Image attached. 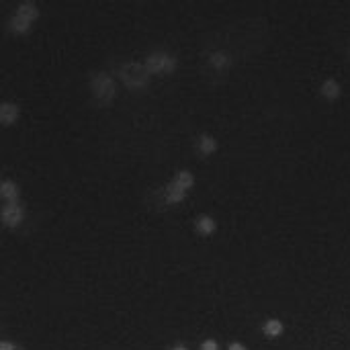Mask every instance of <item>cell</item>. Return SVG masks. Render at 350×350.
<instances>
[{"instance_id": "6da1fadb", "label": "cell", "mask_w": 350, "mask_h": 350, "mask_svg": "<svg viewBox=\"0 0 350 350\" xmlns=\"http://www.w3.org/2000/svg\"><path fill=\"white\" fill-rule=\"evenodd\" d=\"M115 80L105 72H92L90 74V92L96 98L98 105H109L115 96Z\"/></svg>"}, {"instance_id": "7a4b0ae2", "label": "cell", "mask_w": 350, "mask_h": 350, "mask_svg": "<svg viewBox=\"0 0 350 350\" xmlns=\"http://www.w3.org/2000/svg\"><path fill=\"white\" fill-rule=\"evenodd\" d=\"M37 17H39L37 5H35V3H23V5H19L17 11L13 13V17H11V21H9V27H11V31H15V33H25Z\"/></svg>"}, {"instance_id": "3957f363", "label": "cell", "mask_w": 350, "mask_h": 350, "mask_svg": "<svg viewBox=\"0 0 350 350\" xmlns=\"http://www.w3.org/2000/svg\"><path fill=\"white\" fill-rule=\"evenodd\" d=\"M119 78L129 86V88H143L149 80V72L145 68V64H123L119 66Z\"/></svg>"}, {"instance_id": "277c9868", "label": "cell", "mask_w": 350, "mask_h": 350, "mask_svg": "<svg viewBox=\"0 0 350 350\" xmlns=\"http://www.w3.org/2000/svg\"><path fill=\"white\" fill-rule=\"evenodd\" d=\"M143 64H145V68H147L149 74H168V72H172L176 68V60L168 52H154V54H149Z\"/></svg>"}, {"instance_id": "5b68a950", "label": "cell", "mask_w": 350, "mask_h": 350, "mask_svg": "<svg viewBox=\"0 0 350 350\" xmlns=\"http://www.w3.org/2000/svg\"><path fill=\"white\" fill-rule=\"evenodd\" d=\"M3 223L9 227H17L21 225V221L25 219V209L21 207V203H5L3 207Z\"/></svg>"}, {"instance_id": "8992f818", "label": "cell", "mask_w": 350, "mask_h": 350, "mask_svg": "<svg viewBox=\"0 0 350 350\" xmlns=\"http://www.w3.org/2000/svg\"><path fill=\"white\" fill-rule=\"evenodd\" d=\"M160 195H162V199H160L162 205H172V203H180V201H182L184 195H186V190H184L182 186H178L174 180H170V182L160 190Z\"/></svg>"}, {"instance_id": "52a82bcc", "label": "cell", "mask_w": 350, "mask_h": 350, "mask_svg": "<svg viewBox=\"0 0 350 350\" xmlns=\"http://www.w3.org/2000/svg\"><path fill=\"white\" fill-rule=\"evenodd\" d=\"M195 231L201 234V236H213V234L217 231V221H215L211 215H207V213L199 215V217L195 219Z\"/></svg>"}, {"instance_id": "ba28073f", "label": "cell", "mask_w": 350, "mask_h": 350, "mask_svg": "<svg viewBox=\"0 0 350 350\" xmlns=\"http://www.w3.org/2000/svg\"><path fill=\"white\" fill-rule=\"evenodd\" d=\"M229 64H231V60L223 49H215V52H211L207 58V66H211L213 70H227Z\"/></svg>"}, {"instance_id": "9c48e42d", "label": "cell", "mask_w": 350, "mask_h": 350, "mask_svg": "<svg viewBox=\"0 0 350 350\" xmlns=\"http://www.w3.org/2000/svg\"><path fill=\"white\" fill-rule=\"evenodd\" d=\"M217 149V139L215 137H211V135H207V133H201L199 135V139H197V152L201 154V156H209V154H213Z\"/></svg>"}, {"instance_id": "30bf717a", "label": "cell", "mask_w": 350, "mask_h": 350, "mask_svg": "<svg viewBox=\"0 0 350 350\" xmlns=\"http://www.w3.org/2000/svg\"><path fill=\"white\" fill-rule=\"evenodd\" d=\"M19 119V107L15 103H3L0 105V123H3L5 127L15 123Z\"/></svg>"}, {"instance_id": "8fae6325", "label": "cell", "mask_w": 350, "mask_h": 350, "mask_svg": "<svg viewBox=\"0 0 350 350\" xmlns=\"http://www.w3.org/2000/svg\"><path fill=\"white\" fill-rule=\"evenodd\" d=\"M320 92H322L324 98H328V101H336V98L340 96V92H342V88H340V84L334 78H328V80L322 82Z\"/></svg>"}, {"instance_id": "7c38bea8", "label": "cell", "mask_w": 350, "mask_h": 350, "mask_svg": "<svg viewBox=\"0 0 350 350\" xmlns=\"http://www.w3.org/2000/svg\"><path fill=\"white\" fill-rule=\"evenodd\" d=\"M285 332V324L277 318H268L264 324H262V334L266 338H279L281 334Z\"/></svg>"}, {"instance_id": "4fadbf2b", "label": "cell", "mask_w": 350, "mask_h": 350, "mask_svg": "<svg viewBox=\"0 0 350 350\" xmlns=\"http://www.w3.org/2000/svg\"><path fill=\"white\" fill-rule=\"evenodd\" d=\"M0 195H3L7 203H19V188L13 180H5L0 184Z\"/></svg>"}, {"instance_id": "5bb4252c", "label": "cell", "mask_w": 350, "mask_h": 350, "mask_svg": "<svg viewBox=\"0 0 350 350\" xmlns=\"http://www.w3.org/2000/svg\"><path fill=\"white\" fill-rule=\"evenodd\" d=\"M201 350H219V344H217V340L207 338V340L201 342Z\"/></svg>"}, {"instance_id": "9a60e30c", "label": "cell", "mask_w": 350, "mask_h": 350, "mask_svg": "<svg viewBox=\"0 0 350 350\" xmlns=\"http://www.w3.org/2000/svg\"><path fill=\"white\" fill-rule=\"evenodd\" d=\"M0 350H23V348L19 344L11 342V340H3V342H0Z\"/></svg>"}, {"instance_id": "2e32d148", "label": "cell", "mask_w": 350, "mask_h": 350, "mask_svg": "<svg viewBox=\"0 0 350 350\" xmlns=\"http://www.w3.org/2000/svg\"><path fill=\"white\" fill-rule=\"evenodd\" d=\"M227 350H248L242 342H231V344H227Z\"/></svg>"}, {"instance_id": "e0dca14e", "label": "cell", "mask_w": 350, "mask_h": 350, "mask_svg": "<svg viewBox=\"0 0 350 350\" xmlns=\"http://www.w3.org/2000/svg\"><path fill=\"white\" fill-rule=\"evenodd\" d=\"M170 350H188V348H186V346H182V344H174Z\"/></svg>"}, {"instance_id": "ac0fdd59", "label": "cell", "mask_w": 350, "mask_h": 350, "mask_svg": "<svg viewBox=\"0 0 350 350\" xmlns=\"http://www.w3.org/2000/svg\"><path fill=\"white\" fill-rule=\"evenodd\" d=\"M348 56H350V49H348Z\"/></svg>"}]
</instances>
